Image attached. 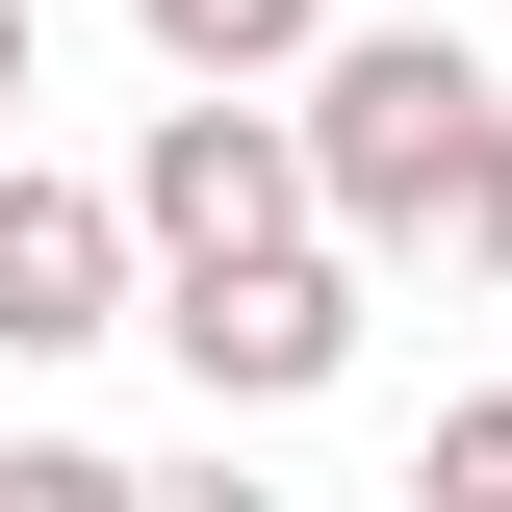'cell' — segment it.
Instances as JSON below:
<instances>
[{"label": "cell", "mask_w": 512, "mask_h": 512, "mask_svg": "<svg viewBox=\"0 0 512 512\" xmlns=\"http://www.w3.org/2000/svg\"><path fill=\"white\" fill-rule=\"evenodd\" d=\"M103 333H154V231H128V180L0 154V359L52 384V359H103Z\"/></svg>", "instance_id": "cell-4"}, {"label": "cell", "mask_w": 512, "mask_h": 512, "mask_svg": "<svg viewBox=\"0 0 512 512\" xmlns=\"http://www.w3.org/2000/svg\"><path fill=\"white\" fill-rule=\"evenodd\" d=\"M154 26V77H308L333 52V0H128Z\"/></svg>", "instance_id": "cell-5"}, {"label": "cell", "mask_w": 512, "mask_h": 512, "mask_svg": "<svg viewBox=\"0 0 512 512\" xmlns=\"http://www.w3.org/2000/svg\"><path fill=\"white\" fill-rule=\"evenodd\" d=\"M26 103H52V77H26V0H0V128H26Z\"/></svg>", "instance_id": "cell-7"}, {"label": "cell", "mask_w": 512, "mask_h": 512, "mask_svg": "<svg viewBox=\"0 0 512 512\" xmlns=\"http://www.w3.org/2000/svg\"><path fill=\"white\" fill-rule=\"evenodd\" d=\"M154 333H180L205 436H256V410H308V384L359 359V231H282V256H180V282H154Z\"/></svg>", "instance_id": "cell-3"}, {"label": "cell", "mask_w": 512, "mask_h": 512, "mask_svg": "<svg viewBox=\"0 0 512 512\" xmlns=\"http://www.w3.org/2000/svg\"><path fill=\"white\" fill-rule=\"evenodd\" d=\"M410 487H436V512H512V384H461V410H436V461H410Z\"/></svg>", "instance_id": "cell-6"}, {"label": "cell", "mask_w": 512, "mask_h": 512, "mask_svg": "<svg viewBox=\"0 0 512 512\" xmlns=\"http://www.w3.org/2000/svg\"><path fill=\"white\" fill-rule=\"evenodd\" d=\"M308 180L359 256H436V282H512V77L461 52V26H333L308 77Z\"/></svg>", "instance_id": "cell-1"}, {"label": "cell", "mask_w": 512, "mask_h": 512, "mask_svg": "<svg viewBox=\"0 0 512 512\" xmlns=\"http://www.w3.org/2000/svg\"><path fill=\"white\" fill-rule=\"evenodd\" d=\"M128 231H154V282H180V256H282V231H333L308 103H282V77H180V103L128 128Z\"/></svg>", "instance_id": "cell-2"}]
</instances>
